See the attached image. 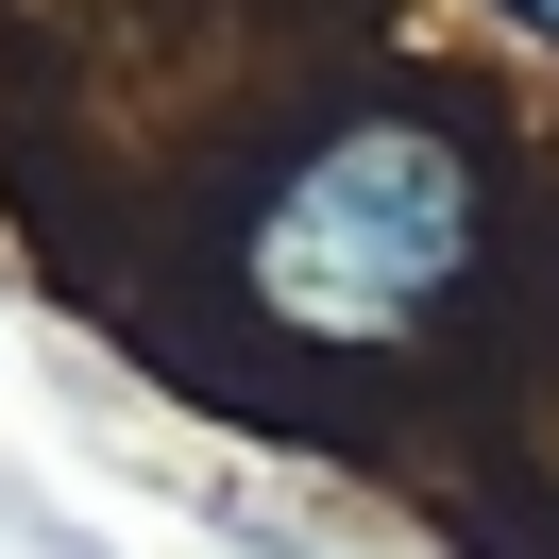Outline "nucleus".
Masks as SVG:
<instances>
[{
  "label": "nucleus",
  "mask_w": 559,
  "mask_h": 559,
  "mask_svg": "<svg viewBox=\"0 0 559 559\" xmlns=\"http://www.w3.org/2000/svg\"><path fill=\"white\" fill-rule=\"evenodd\" d=\"M509 17H525V35H559V0H509Z\"/></svg>",
  "instance_id": "obj_2"
},
{
  "label": "nucleus",
  "mask_w": 559,
  "mask_h": 559,
  "mask_svg": "<svg viewBox=\"0 0 559 559\" xmlns=\"http://www.w3.org/2000/svg\"><path fill=\"white\" fill-rule=\"evenodd\" d=\"M509 221H491V153L457 103H373L306 136L238 221V306L306 356H424L491 288Z\"/></svg>",
  "instance_id": "obj_1"
}]
</instances>
